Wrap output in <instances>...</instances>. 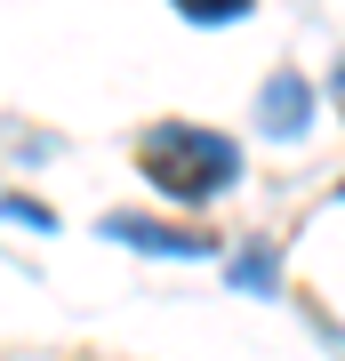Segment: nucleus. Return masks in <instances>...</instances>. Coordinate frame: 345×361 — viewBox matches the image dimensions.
I'll return each instance as SVG.
<instances>
[{
    "mask_svg": "<svg viewBox=\"0 0 345 361\" xmlns=\"http://www.w3.org/2000/svg\"><path fill=\"white\" fill-rule=\"evenodd\" d=\"M137 169H145L153 193L201 209V201H217V193L241 185V145L225 129H201V121H153L137 137Z\"/></svg>",
    "mask_w": 345,
    "mask_h": 361,
    "instance_id": "obj_1",
    "label": "nucleus"
},
{
    "mask_svg": "<svg viewBox=\"0 0 345 361\" xmlns=\"http://www.w3.org/2000/svg\"><path fill=\"white\" fill-rule=\"evenodd\" d=\"M113 241L153 249V257H217V233L209 225H161V217H113Z\"/></svg>",
    "mask_w": 345,
    "mask_h": 361,
    "instance_id": "obj_2",
    "label": "nucleus"
},
{
    "mask_svg": "<svg viewBox=\"0 0 345 361\" xmlns=\"http://www.w3.org/2000/svg\"><path fill=\"white\" fill-rule=\"evenodd\" d=\"M337 193H345V185H337Z\"/></svg>",
    "mask_w": 345,
    "mask_h": 361,
    "instance_id": "obj_7",
    "label": "nucleus"
},
{
    "mask_svg": "<svg viewBox=\"0 0 345 361\" xmlns=\"http://www.w3.org/2000/svg\"><path fill=\"white\" fill-rule=\"evenodd\" d=\"M257 104H265L273 137H305V129H313V89H305V80H297V73L265 80V97H257Z\"/></svg>",
    "mask_w": 345,
    "mask_h": 361,
    "instance_id": "obj_3",
    "label": "nucleus"
},
{
    "mask_svg": "<svg viewBox=\"0 0 345 361\" xmlns=\"http://www.w3.org/2000/svg\"><path fill=\"white\" fill-rule=\"evenodd\" d=\"M233 273H241L249 289H273V273H265V249H241V265H233Z\"/></svg>",
    "mask_w": 345,
    "mask_h": 361,
    "instance_id": "obj_5",
    "label": "nucleus"
},
{
    "mask_svg": "<svg viewBox=\"0 0 345 361\" xmlns=\"http://www.w3.org/2000/svg\"><path fill=\"white\" fill-rule=\"evenodd\" d=\"M329 97H337V113H345V56H337V73H329Z\"/></svg>",
    "mask_w": 345,
    "mask_h": 361,
    "instance_id": "obj_6",
    "label": "nucleus"
},
{
    "mask_svg": "<svg viewBox=\"0 0 345 361\" xmlns=\"http://www.w3.org/2000/svg\"><path fill=\"white\" fill-rule=\"evenodd\" d=\"M169 8H177V16H193V25H241L257 0H169Z\"/></svg>",
    "mask_w": 345,
    "mask_h": 361,
    "instance_id": "obj_4",
    "label": "nucleus"
}]
</instances>
